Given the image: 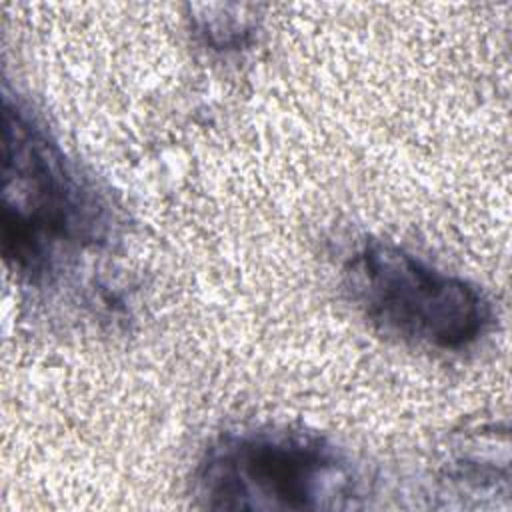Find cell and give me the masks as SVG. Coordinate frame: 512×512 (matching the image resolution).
Wrapping results in <instances>:
<instances>
[{"instance_id":"2","label":"cell","mask_w":512,"mask_h":512,"mask_svg":"<svg viewBox=\"0 0 512 512\" xmlns=\"http://www.w3.org/2000/svg\"><path fill=\"white\" fill-rule=\"evenodd\" d=\"M212 510H340L362 496L350 456L316 432L240 428L214 438L192 472Z\"/></svg>"},{"instance_id":"1","label":"cell","mask_w":512,"mask_h":512,"mask_svg":"<svg viewBox=\"0 0 512 512\" xmlns=\"http://www.w3.org/2000/svg\"><path fill=\"white\" fill-rule=\"evenodd\" d=\"M2 254L26 282H52L108 244L114 214L98 186L18 96L2 100Z\"/></svg>"},{"instance_id":"3","label":"cell","mask_w":512,"mask_h":512,"mask_svg":"<svg viewBox=\"0 0 512 512\" xmlns=\"http://www.w3.org/2000/svg\"><path fill=\"white\" fill-rule=\"evenodd\" d=\"M342 282L374 328L412 346L464 352L494 324L482 288L386 240L356 244L344 260Z\"/></svg>"},{"instance_id":"4","label":"cell","mask_w":512,"mask_h":512,"mask_svg":"<svg viewBox=\"0 0 512 512\" xmlns=\"http://www.w3.org/2000/svg\"><path fill=\"white\" fill-rule=\"evenodd\" d=\"M244 6H194L190 30L196 40L218 54L242 52L256 40L258 18L244 14Z\"/></svg>"}]
</instances>
